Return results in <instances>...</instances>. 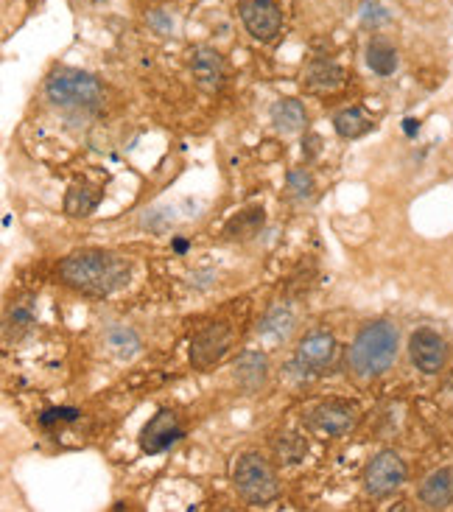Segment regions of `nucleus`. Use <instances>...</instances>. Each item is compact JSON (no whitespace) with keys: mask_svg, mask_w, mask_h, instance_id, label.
Returning a JSON list of instances; mask_svg holds the SVG:
<instances>
[{"mask_svg":"<svg viewBox=\"0 0 453 512\" xmlns=\"http://www.w3.org/2000/svg\"><path fill=\"white\" fill-rule=\"evenodd\" d=\"M291 325H294V317H291L289 311H283V308H277L272 311L269 317L263 319V325L258 328L263 339H272V342H280V339H286L291 331Z\"/></svg>","mask_w":453,"mask_h":512,"instance_id":"6ab92c4d","label":"nucleus"},{"mask_svg":"<svg viewBox=\"0 0 453 512\" xmlns=\"http://www.w3.org/2000/svg\"><path fill=\"white\" fill-rule=\"evenodd\" d=\"M179 437H182V426H179L177 415L163 409L146 423V429L140 434V448L146 454H163L165 448H171Z\"/></svg>","mask_w":453,"mask_h":512,"instance_id":"1a4fd4ad","label":"nucleus"},{"mask_svg":"<svg viewBox=\"0 0 453 512\" xmlns=\"http://www.w3.org/2000/svg\"><path fill=\"white\" fill-rule=\"evenodd\" d=\"M342 76V68H336V65H330V62H314L311 70H308L311 84H319V87H336V84L342 82Z\"/></svg>","mask_w":453,"mask_h":512,"instance_id":"aec40b11","label":"nucleus"},{"mask_svg":"<svg viewBox=\"0 0 453 512\" xmlns=\"http://www.w3.org/2000/svg\"><path fill=\"white\" fill-rule=\"evenodd\" d=\"M398 328L386 319L370 322L364 331L358 333L356 342L347 353V361L358 378H375L384 375L395 359H398Z\"/></svg>","mask_w":453,"mask_h":512,"instance_id":"f03ea898","label":"nucleus"},{"mask_svg":"<svg viewBox=\"0 0 453 512\" xmlns=\"http://www.w3.org/2000/svg\"><path fill=\"white\" fill-rule=\"evenodd\" d=\"M79 412L76 409H48V412H42L40 423L42 426H51V423H65V420H76Z\"/></svg>","mask_w":453,"mask_h":512,"instance_id":"5701e85b","label":"nucleus"},{"mask_svg":"<svg viewBox=\"0 0 453 512\" xmlns=\"http://www.w3.org/2000/svg\"><path fill=\"white\" fill-rule=\"evenodd\" d=\"M403 132H406L409 138H414V135L420 132V121H414V118H406V121H403Z\"/></svg>","mask_w":453,"mask_h":512,"instance_id":"393cba45","label":"nucleus"},{"mask_svg":"<svg viewBox=\"0 0 453 512\" xmlns=\"http://www.w3.org/2000/svg\"><path fill=\"white\" fill-rule=\"evenodd\" d=\"M333 353H336V339L325 331H314L308 333L297 345V367L305 370V373H322L333 361Z\"/></svg>","mask_w":453,"mask_h":512,"instance_id":"6e6552de","label":"nucleus"},{"mask_svg":"<svg viewBox=\"0 0 453 512\" xmlns=\"http://www.w3.org/2000/svg\"><path fill=\"white\" fill-rule=\"evenodd\" d=\"M333 126H336V132H339L342 138L356 140L361 138V135H367L375 124H372L370 118L358 110V107H350V110H342L333 118Z\"/></svg>","mask_w":453,"mask_h":512,"instance_id":"f3484780","label":"nucleus"},{"mask_svg":"<svg viewBox=\"0 0 453 512\" xmlns=\"http://www.w3.org/2000/svg\"><path fill=\"white\" fill-rule=\"evenodd\" d=\"M409 356H412V364L420 373L437 375L445 367V361H448V345H445V339L437 331L420 328L409 339Z\"/></svg>","mask_w":453,"mask_h":512,"instance_id":"0eeeda50","label":"nucleus"},{"mask_svg":"<svg viewBox=\"0 0 453 512\" xmlns=\"http://www.w3.org/2000/svg\"><path fill=\"white\" fill-rule=\"evenodd\" d=\"M110 345L118 347V350H135L138 347V339H135V333L132 331H112L110 333Z\"/></svg>","mask_w":453,"mask_h":512,"instance_id":"b1692460","label":"nucleus"},{"mask_svg":"<svg viewBox=\"0 0 453 512\" xmlns=\"http://www.w3.org/2000/svg\"><path fill=\"white\" fill-rule=\"evenodd\" d=\"M235 487L249 504H269L277 499V476L261 454H244L238 459Z\"/></svg>","mask_w":453,"mask_h":512,"instance_id":"20e7f679","label":"nucleus"},{"mask_svg":"<svg viewBox=\"0 0 453 512\" xmlns=\"http://www.w3.org/2000/svg\"><path fill=\"white\" fill-rule=\"evenodd\" d=\"M364 482L375 499H384L389 493H395L403 482H406V465L395 451H381L372 459L364 473Z\"/></svg>","mask_w":453,"mask_h":512,"instance_id":"39448f33","label":"nucleus"},{"mask_svg":"<svg viewBox=\"0 0 453 512\" xmlns=\"http://www.w3.org/2000/svg\"><path fill=\"white\" fill-rule=\"evenodd\" d=\"M227 347H230V331H227L224 325H210V328H205L199 336H193V342H191L193 367H199V370L213 367V364L227 353Z\"/></svg>","mask_w":453,"mask_h":512,"instance_id":"9d476101","label":"nucleus"},{"mask_svg":"<svg viewBox=\"0 0 453 512\" xmlns=\"http://www.w3.org/2000/svg\"><path fill=\"white\" fill-rule=\"evenodd\" d=\"M98 199L101 194L93 191V188H87V185H73L65 196V210H68L70 216H90L93 210L98 208Z\"/></svg>","mask_w":453,"mask_h":512,"instance_id":"a211bd4d","label":"nucleus"},{"mask_svg":"<svg viewBox=\"0 0 453 512\" xmlns=\"http://www.w3.org/2000/svg\"><path fill=\"white\" fill-rule=\"evenodd\" d=\"M420 501L428 510H451L453 507V468H440L428 476L420 487Z\"/></svg>","mask_w":453,"mask_h":512,"instance_id":"f8f14e48","label":"nucleus"},{"mask_svg":"<svg viewBox=\"0 0 453 512\" xmlns=\"http://www.w3.org/2000/svg\"><path fill=\"white\" fill-rule=\"evenodd\" d=\"M305 121H308L305 118V107H302L300 101H294V98H283V101H277L275 107H272V124L280 132H300Z\"/></svg>","mask_w":453,"mask_h":512,"instance_id":"dca6fc26","label":"nucleus"},{"mask_svg":"<svg viewBox=\"0 0 453 512\" xmlns=\"http://www.w3.org/2000/svg\"><path fill=\"white\" fill-rule=\"evenodd\" d=\"M356 406L342 401H328L319 403L314 409V426L319 431H325L330 437H342L356 429Z\"/></svg>","mask_w":453,"mask_h":512,"instance_id":"9b49d317","label":"nucleus"},{"mask_svg":"<svg viewBox=\"0 0 453 512\" xmlns=\"http://www.w3.org/2000/svg\"><path fill=\"white\" fill-rule=\"evenodd\" d=\"M266 356L261 353H241L238 361L233 364L235 370V381L241 384V387L247 389V392H255L258 387H263V381H266Z\"/></svg>","mask_w":453,"mask_h":512,"instance_id":"4468645a","label":"nucleus"},{"mask_svg":"<svg viewBox=\"0 0 453 512\" xmlns=\"http://www.w3.org/2000/svg\"><path fill=\"white\" fill-rule=\"evenodd\" d=\"M45 96L51 104L65 107V110H98L104 101V87L90 73L59 68L45 82Z\"/></svg>","mask_w":453,"mask_h":512,"instance_id":"7ed1b4c3","label":"nucleus"},{"mask_svg":"<svg viewBox=\"0 0 453 512\" xmlns=\"http://www.w3.org/2000/svg\"><path fill=\"white\" fill-rule=\"evenodd\" d=\"M451 387H453V375H451Z\"/></svg>","mask_w":453,"mask_h":512,"instance_id":"cd10ccee","label":"nucleus"},{"mask_svg":"<svg viewBox=\"0 0 453 512\" xmlns=\"http://www.w3.org/2000/svg\"><path fill=\"white\" fill-rule=\"evenodd\" d=\"M90 3H107V0H90Z\"/></svg>","mask_w":453,"mask_h":512,"instance_id":"bb28decb","label":"nucleus"},{"mask_svg":"<svg viewBox=\"0 0 453 512\" xmlns=\"http://www.w3.org/2000/svg\"><path fill=\"white\" fill-rule=\"evenodd\" d=\"M361 23H364L367 28L386 26V23H392V14H389L386 6L370 0V3H364V6H361Z\"/></svg>","mask_w":453,"mask_h":512,"instance_id":"4be33fe9","label":"nucleus"},{"mask_svg":"<svg viewBox=\"0 0 453 512\" xmlns=\"http://www.w3.org/2000/svg\"><path fill=\"white\" fill-rule=\"evenodd\" d=\"M59 275L70 289L93 294V297H107L112 291L124 289L132 269H129V261L115 252L87 250L65 258V263L59 266Z\"/></svg>","mask_w":453,"mask_h":512,"instance_id":"f257e3e1","label":"nucleus"},{"mask_svg":"<svg viewBox=\"0 0 453 512\" xmlns=\"http://www.w3.org/2000/svg\"><path fill=\"white\" fill-rule=\"evenodd\" d=\"M241 20L258 42H272L283 26V12L275 0H241Z\"/></svg>","mask_w":453,"mask_h":512,"instance_id":"423d86ee","label":"nucleus"},{"mask_svg":"<svg viewBox=\"0 0 453 512\" xmlns=\"http://www.w3.org/2000/svg\"><path fill=\"white\" fill-rule=\"evenodd\" d=\"M289 194L294 199H311L314 196V177L305 168H297L289 174Z\"/></svg>","mask_w":453,"mask_h":512,"instance_id":"412c9836","label":"nucleus"},{"mask_svg":"<svg viewBox=\"0 0 453 512\" xmlns=\"http://www.w3.org/2000/svg\"><path fill=\"white\" fill-rule=\"evenodd\" d=\"M174 250L185 252L188 250V241H185V238H177V241H174Z\"/></svg>","mask_w":453,"mask_h":512,"instance_id":"a878e982","label":"nucleus"},{"mask_svg":"<svg viewBox=\"0 0 453 512\" xmlns=\"http://www.w3.org/2000/svg\"><path fill=\"white\" fill-rule=\"evenodd\" d=\"M193 79L196 84L207 90V93H216L224 82V62H221L219 51H213V48H199L196 54H193Z\"/></svg>","mask_w":453,"mask_h":512,"instance_id":"ddd939ff","label":"nucleus"},{"mask_svg":"<svg viewBox=\"0 0 453 512\" xmlns=\"http://www.w3.org/2000/svg\"><path fill=\"white\" fill-rule=\"evenodd\" d=\"M367 65H370L372 73H378V76H392V73L398 70V51H395V45L381 40V37H375V40L367 45Z\"/></svg>","mask_w":453,"mask_h":512,"instance_id":"2eb2a0df","label":"nucleus"}]
</instances>
